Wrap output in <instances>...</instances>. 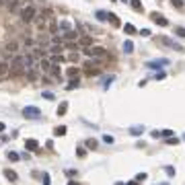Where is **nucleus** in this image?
Returning a JSON list of instances; mask_svg holds the SVG:
<instances>
[{
    "label": "nucleus",
    "instance_id": "nucleus-54",
    "mask_svg": "<svg viewBox=\"0 0 185 185\" xmlns=\"http://www.w3.org/2000/svg\"><path fill=\"white\" fill-rule=\"evenodd\" d=\"M115 185H123V183H121V181H117V183H115Z\"/></svg>",
    "mask_w": 185,
    "mask_h": 185
},
{
    "label": "nucleus",
    "instance_id": "nucleus-43",
    "mask_svg": "<svg viewBox=\"0 0 185 185\" xmlns=\"http://www.w3.org/2000/svg\"><path fill=\"white\" fill-rule=\"evenodd\" d=\"M146 177H148L146 173H140V175H138V177H136V181H146Z\"/></svg>",
    "mask_w": 185,
    "mask_h": 185
},
{
    "label": "nucleus",
    "instance_id": "nucleus-26",
    "mask_svg": "<svg viewBox=\"0 0 185 185\" xmlns=\"http://www.w3.org/2000/svg\"><path fill=\"white\" fill-rule=\"evenodd\" d=\"M109 21H111V25H113V27H119V19H117L113 13H109Z\"/></svg>",
    "mask_w": 185,
    "mask_h": 185
},
{
    "label": "nucleus",
    "instance_id": "nucleus-15",
    "mask_svg": "<svg viewBox=\"0 0 185 185\" xmlns=\"http://www.w3.org/2000/svg\"><path fill=\"white\" fill-rule=\"evenodd\" d=\"M4 177H6L8 181H17V179H19V175H17L14 171H10V169H6V171H4Z\"/></svg>",
    "mask_w": 185,
    "mask_h": 185
},
{
    "label": "nucleus",
    "instance_id": "nucleus-22",
    "mask_svg": "<svg viewBox=\"0 0 185 185\" xmlns=\"http://www.w3.org/2000/svg\"><path fill=\"white\" fill-rule=\"evenodd\" d=\"M64 134H66V125H58L54 130V136H64Z\"/></svg>",
    "mask_w": 185,
    "mask_h": 185
},
{
    "label": "nucleus",
    "instance_id": "nucleus-2",
    "mask_svg": "<svg viewBox=\"0 0 185 185\" xmlns=\"http://www.w3.org/2000/svg\"><path fill=\"white\" fill-rule=\"evenodd\" d=\"M84 56H89V58H97V60H105L107 58V52H105V48H99V45H91V48L84 49Z\"/></svg>",
    "mask_w": 185,
    "mask_h": 185
},
{
    "label": "nucleus",
    "instance_id": "nucleus-50",
    "mask_svg": "<svg viewBox=\"0 0 185 185\" xmlns=\"http://www.w3.org/2000/svg\"><path fill=\"white\" fill-rule=\"evenodd\" d=\"M8 2L10 0H0V6H8Z\"/></svg>",
    "mask_w": 185,
    "mask_h": 185
},
{
    "label": "nucleus",
    "instance_id": "nucleus-13",
    "mask_svg": "<svg viewBox=\"0 0 185 185\" xmlns=\"http://www.w3.org/2000/svg\"><path fill=\"white\" fill-rule=\"evenodd\" d=\"M142 132H144V125H132V128H130V134H132V136H140Z\"/></svg>",
    "mask_w": 185,
    "mask_h": 185
},
{
    "label": "nucleus",
    "instance_id": "nucleus-6",
    "mask_svg": "<svg viewBox=\"0 0 185 185\" xmlns=\"http://www.w3.org/2000/svg\"><path fill=\"white\" fill-rule=\"evenodd\" d=\"M167 64H169V60H167V58H158V60L148 62L146 66H148V68H163V66H167Z\"/></svg>",
    "mask_w": 185,
    "mask_h": 185
},
{
    "label": "nucleus",
    "instance_id": "nucleus-41",
    "mask_svg": "<svg viewBox=\"0 0 185 185\" xmlns=\"http://www.w3.org/2000/svg\"><path fill=\"white\" fill-rule=\"evenodd\" d=\"M8 158H10V160H19V154H17V152H8Z\"/></svg>",
    "mask_w": 185,
    "mask_h": 185
},
{
    "label": "nucleus",
    "instance_id": "nucleus-20",
    "mask_svg": "<svg viewBox=\"0 0 185 185\" xmlns=\"http://www.w3.org/2000/svg\"><path fill=\"white\" fill-rule=\"evenodd\" d=\"M78 43H80V45H84V48H91V45H93V39H91V37H80V39H78Z\"/></svg>",
    "mask_w": 185,
    "mask_h": 185
},
{
    "label": "nucleus",
    "instance_id": "nucleus-44",
    "mask_svg": "<svg viewBox=\"0 0 185 185\" xmlns=\"http://www.w3.org/2000/svg\"><path fill=\"white\" fill-rule=\"evenodd\" d=\"M160 41H163L164 45H171V48H173V41H171V39H169V37H163V39H160Z\"/></svg>",
    "mask_w": 185,
    "mask_h": 185
},
{
    "label": "nucleus",
    "instance_id": "nucleus-48",
    "mask_svg": "<svg viewBox=\"0 0 185 185\" xmlns=\"http://www.w3.org/2000/svg\"><path fill=\"white\" fill-rule=\"evenodd\" d=\"M111 80H113V76H109V78H105V89H107V87L111 84Z\"/></svg>",
    "mask_w": 185,
    "mask_h": 185
},
{
    "label": "nucleus",
    "instance_id": "nucleus-9",
    "mask_svg": "<svg viewBox=\"0 0 185 185\" xmlns=\"http://www.w3.org/2000/svg\"><path fill=\"white\" fill-rule=\"evenodd\" d=\"M97 21H101V23H105V21H109V13H105V10H97L95 13Z\"/></svg>",
    "mask_w": 185,
    "mask_h": 185
},
{
    "label": "nucleus",
    "instance_id": "nucleus-5",
    "mask_svg": "<svg viewBox=\"0 0 185 185\" xmlns=\"http://www.w3.org/2000/svg\"><path fill=\"white\" fill-rule=\"evenodd\" d=\"M150 19L154 21V23H156L158 27H167V25H169V21L164 19V17H163L160 13H152V14H150Z\"/></svg>",
    "mask_w": 185,
    "mask_h": 185
},
{
    "label": "nucleus",
    "instance_id": "nucleus-24",
    "mask_svg": "<svg viewBox=\"0 0 185 185\" xmlns=\"http://www.w3.org/2000/svg\"><path fill=\"white\" fill-rule=\"evenodd\" d=\"M48 29H49V33H58V25H56V21H49V25H48Z\"/></svg>",
    "mask_w": 185,
    "mask_h": 185
},
{
    "label": "nucleus",
    "instance_id": "nucleus-21",
    "mask_svg": "<svg viewBox=\"0 0 185 185\" xmlns=\"http://www.w3.org/2000/svg\"><path fill=\"white\" fill-rule=\"evenodd\" d=\"M78 82H80V80H78V76H76V78H70V82H68V87H66V89H68V91L76 89V87H78Z\"/></svg>",
    "mask_w": 185,
    "mask_h": 185
},
{
    "label": "nucleus",
    "instance_id": "nucleus-23",
    "mask_svg": "<svg viewBox=\"0 0 185 185\" xmlns=\"http://www.w3.org/2000/svg\"><path fill=\"white\" fill-rule=\"evenodd\" d=\"M49 62H52V64H58V62H64V56H60V54H54L52 58H49Z\"/></svg>",
    "mask_w": 185,
    "mask_h": 185
},
{
    "label": "nucleus",
    "instance_id": "nucleus-35",
    "mask_svg": "<svg viewBox=\"0 0 185 185\" xmlns=\"http://www.w3.org/2000/svg\"><path fill=\"white\" fill-rule=\"evenodd\" d=\"M87 146H89V148H97V140L89 138V140H87Z\"/></svg>",
    "mask_w": 185,
    "mask_h": 185
},
{
    "label": "nucleus",
    "instance_id": "nucleus-37",
    "mask_svg": "<svg viewBox=\"0 0 185 185\" xmlns=\"http://www.w3.org/2000/svg\"><path fill=\"white\" fill-rule=\"evenodd\" d=\"M52 43H54V45H60V43H62V37L54 35V37H52Z\"/></svg>",
    "mask_w": 185,
    "mask_h": 185
},
{
    "label": "nucleus",
    "instance_id": "nucleus-53",
    "mask_svg": "<svg viewBox=\"0 0 185 185\" xmlns=\"http://www.w3.org/2000/svg\"><path fill=\"white\" fill-rule=\"evenodd\" d=\"M68 185H78V183H74V181H68Z\"/></svg>",
    "mask_w": 185,
    "mask_h": 185
},
{
    "label": "nucleus",
    "instance_id": "nucleus-3",
    "mask_svg": "<svg viewBox=\"0 0 185 185\" xmlns=\"http://www.w3.org/2000/svg\"><path fill=\"white\" fill-rule=\"evenodd\" d=\"M23 115L29 117V119H35V117H39V115H41V111H39V107H33V105H29V107H25V109H23Z\"/></svg>",
    "mask_w": 185,
    "mask_h": 185
},
{
    "label": "nucleus",
    "instance_id": "nucleus-36",
    "mask_svg": "<svg viewBox=\"0 0 185 185\" xmlns=\"http://www.w3.org/2000/svg\"><path fill=\"white\" fill-rule=\"evenodd\" d=\"M68 60L70 62H78V52H72V54L68 56Z\"/></svg>",
    "mask_w": 185,
    "mask_h": 185
},
{
    "label": "nucleus",
    "instance_id": "nucleus-25",
    "mask_svg": "<svg viewBox=\"0 0 185 185\" xmlns=\"http://www.w3.org/2000/svg\"><path fill=\"white\" fill-rule=\"evenodd\" d=\"M62 49H64V43H60V45H52V48H49V52H52V54H60Z\"/></svg>",
    "mask_w": 185,
    "mask_h": 185
},
{
    "label": "nucleus",
    "instance_id": "nucleus-55",
    "mask_svg": "<svg viewBox=\"0 0 185 185\" xmlns=\"http://www.w3.org/2000/svg\"><path fill=\"white\" fill-rule=\"evenodd\" d=\"M119 2H130V0H119Z\"/></svg>",
    "mask_w": 185,
    "mask_h": 185
},
{
    "label": "nucleus",
    "instance_id": "nucleus-1",
    "mask_svg": "<svg viewBox=\"0 0 185 185\" xmlns=\"http://www.w3.org/2000/svg\"><path fill=\"white\" fill-rule=\"evenodd\" d=\"M19 17H21L23 23H27V25H29V23H33L35 17H37V8H35L33 4H25V6L19 10Z\"/></svg>",
    "mask_w": 185,
    "mask_h": 185
},
{
    "label": "nucleus",
    "instance_id": "nucleus-8",
    "mask_svg": "<svg viewBox=\"0 0 185 185\" xmlns=\"http://www.w3.org/2000/svg\"><path fill=\"white\" fill-rule=\"evenodd\" d=\"M39 68L43 70V72H49V70H52V62L45 60V58H39Z\"/></svg>",
    "mask_w": 185,
    "mask_h": 185
},
{
    "label": "nucleus",
    "instance_id": "nucleus-27",
    "mask_svg": "<svg viewBox=\"0 0 185 185\" xmlns=\"http://www.w3.org/2000/svg\"><path fill=\"white\" fill-rule=\"evenodd\" d=\"M66 109H68V103L64 101V103L60 105V107H58V115H64V113H66Z\"/></svg>",
    "mask_w": 185,
    "mask_h": 185
},
{
    "label": "nucleus",
    "instance_id": "nucleus-33",
    "mask_svg": "<svg viewBox=\"0 0 185 185\" xmlns=\"http://www.w3.org/2000/svg\"><path fill=\"white\" fill-rule=\"evenodd\" d=\"M171 4H173V8H181L183 6V0H171Z\"/></svg>",
    "mask_w": 185,
    "mask_h": 185
},
{
    "label": "nucleus",
    "instance_id": "nucleus-32",
    "mask_svg": "<svg viewBox=\"0 0 185 185\" xmlns=\"http://www.w3.org/2000/svg\"><path fill=\"white\" fill-rule=\"evenodd\" d=\"M173 134H175L173 130H163V132H160V136H163V138H171Z\"/></svg>",
    "mask_w": 185,
    "mask_h": 185
},
{
    "label": "nucleus",
    "instance_id": "nucleus-51",
    "mask_svg": "<svg viewBox=\"0 0 185 185\" xmlns=\"http://www.w3.org/2000/svg\"><path fill=\"white\" fill-rule=\"evenodd\" d=\"M4 128H6V125H4V123L0 121V132H4Z\"/></svg>",
    "mask_w": 185,
    "mask_h": 185
},
{
    "label": "nucleus",
    "instance_id": "nucleus-56",
    "mask_svg": "<svg viewBox=\"0 0 185 185\" xmlns=\"http://www.w3.org/2000/svg\"><path fill=\"white\" fill-rule=\"evenodd\" d=\"M164 185H169V183H164Z\"/></svg>",
    "mask_w": 185,
    "mask_h": 185
},
{
    "label": "nucleus",
    "instance_id": "nucleus-40",
    "mask_svg": "<svg viewBox=\"0 0 185 185\" xmlns=\"http://www.w3.org/2000/svg\"><path fill=\"white\" fill-rule=\"evenodd\" d=\"M167 144H179V138H167Z\"/></svg>",
    "mask_w": 185,
    "mask_h": 185
},
{
    "label": "nucleus",
    "instance_id": "nucleus-29",
    "mask_svg": "<svg viewBox=\"0 0 185 185\" xmlns=\"http://www.w3.org/2000/svg\"><path fill=\"white\" fill-rule=\"evenodd\" d=\"M175 35L177 37H185V27H175Z\"/></svg>",
    "mask_w": 185,
    "mask_h": 185
},
{
    "label": "nucleus",
    "instance_id": "nucleus-42",
    "mask_svg": "<svg viewBox=\"0 0 185 185\" xmlns=\"http://www.w3.org/2000/svg\"><path fill=\"white\" fill-rule=\"evenodd\" d=\"M164 171H167V175H169V177H173V175H175V169H173V167H167Z\"/></svg>",
    "mask_w": 185,
    "mask_h": 185
},
{
    "label": "nucleus",
    "instance_id": "nucleus-46",
    "mask_svg": "<svg viewBox=\"0 0 185 185\" xmlns=\"http://www.w3.org/2000/svg\"><path fill=\"white\" fill-rule=\"evenodd\" d=\"M60 27L66 29V31H70V23H66V21H64V23H60Z\"/></svg>",
    "mask_w": 185,
    "mask_h": 185
},
{
    "label": "nucleus",
    "instance_id": "nucleus-30",
    "mask_svg": "<svg viewBox=\"0 0 185 185\" xmlns=\"http://www.w3.org/2000/svg\"><path fill=\"white\" fill-rule=\"evenodd\" d=\"M66 74L74 78V76H78V68H68V70H66Z\"/></svg>",
    "mask_w": 185,
    "mask_h": 185
},
{
    "label": "nucleus",
    "instance_id": "nucleus-39",
    "mask_svg": "<svg viewBox=\"0 0 185 185\" xmlns=\"http://www.w3.org/2000/svg\"><path fill=\"white\" fill-rule=\"evenodd\" d=\"M76 154H78L80 158H84V156H87V150H84V148H78V150H76Z\"/></svg>",
    "mask_w": 185,
    "mask_h": 185
},
{
    "label": "nucleus",
    "instance_id": "nucleus-28",
    "mask_svg": "<svg viewBox=\"0 0 185 185\" xmlns=\"http://www.w3.org/2000/svg\"><path fill=\"white\" fill-rule=\"evenodd\" d=\"M33 56L35 58H41V56H45V52H41V48L37 45V48H33Z\"/></svg>",
    "mask_w": 185,
    "mask_h": 185
},
{
    "label": "nucleus",
    "instance_id": "nucleus-10",
    "mask_svg": "<svg viewBox=\"0 0 185 185\" xmlns=\"http://www.w3.org/2000/svg\"><path fill=\"white\" fill-rule=\"evenodd\" d=\"M10 72V64L8 62H0V76H6Z\"/></svg>",
    "mask_w": 185,
    "mask_h": 185
},
{
    "label": "nucleus",
    "instance_id": "nucleus-34",
    "mask_svg": "<svg viewBox=\"0 0 185 185\" xmlns=\"http://www.w3.org/2000/svg\"><path fill=\"white\" fill-rule=\"evenodd\" d=\"M87 74L89 76H97L99 74V68H87Z\"/></svg>",
    "mask_w": 185,
    "mask_h": 185
},
{
    "label": "nucleus",
    "instance_id": "nucleus-47",
    "mask_svg": "<svg viewBox=\"0 0 185 185\" xmlns=\"http://www.w3.org/2000/svg\"><path fill=\"white\" fill-rule=\"evenodd\" d=\"M140 35H142V37H148V35H150V31H148V29H142V31H140Z\"/></svg>",
    "mask_w": 185,
    "mask_h": 185
},
{
    "label": "nucleus",
    "instance_id": "nucleus-4",
    "mask_svg": "<svg viewBox=\"0 0 185 185\" xmlns=\"http://www.w3.org/2000/svg\"><path fill=\"white\" fill-rule=\"evenodd\" d=\"M4 49H6V54H19V49H21V43L17 39H10L6 41V45H4Z\"/></svg>",
    "mask_w": 185,
    "mask_h": 185
},
{
    "label": "nucleus",
    "instance_id": "nucleus-49",
    "mask_svg": "<svg viewBox=\"0 0 185 185\" xmlns=\"http://www.w3.org/2000/svg\"><path fill=\"white\" fill-rule=\"evenodd\" d=\"M43 185H49V175H43Z\"/></svg>",
    "mask_w": 185,
    "mask_h": 185
},
{
    "label": "nucleus",
    "instance_id": "nucleus-17",
    "mask_svg": "<svg viewBox=\"0 0 185 185\" xmlns=\"http://www.w3.org/2000/svg\"><path fill=\"white\" fill-rule=\"evenodd\" d=\"M37 146H39L37 140H27L25 142V148H29V150H37Z\"/></svg>",
    "mask_w": 185,
    "mask_h": 185
},
{
    "label": "nucleus",
    "instance_id": "nucleus-14",
    "mask_svg": "<svg viewBox=\"0 0 185 185\" xmlns=\"http://www.w3.org/2000/svg\"><path fill=\"white\" fill-rule=\"evenodd\" d=\"M132 52H134V43H132L130 39L123 41V54H132Z\"/></svg>",
    "mask_w": 185,
    "mask_h": 185
},
{
    "label": "nucleus",
    "instance_id": "nucleus-19",
    "mask_svg": "<svg viewBox=\"0 0 185 185\" xmlns=\"http://www.w3.org/2000/svg\"><path fill=\"white\" fill-rule=\"evenodd\" d=\"M64 48H66V49H72V52H76V49H78V41H66V43H64Z\"/></svg>",
    "mask_w": 185,
    "mask_h": 185
},
{
    "label": "nucleus",
    "instance_id": "nucleus-45",
    "mask_svg": "<svg viewBox=\"0 0 185 185\" xmlns=\"http://www.w3.org/2000/svg\"><path fill=\"white\" fill-rule=\"evenodd\" d=\"M43 99H49V101H52V99H54V95H52L49 91H45V93H43Z\"/></svg>",
    "mask_w": 185,
    "mask_h": 185
},
{
    "label": "nucleus",
    "instance_id": "nucleus-52",
    "mask_svg": "<svg viewBox=\"0 0 185 185\" xmlns=\"http://www.w3.org/2000/svg\"><path fill=\"white\" fill-rule=\"evenodd\" d=\"M138 183H140V181H130L128 185H138Z\"/></svg>",
    "mask_w": 185,
    "mask_h": 185
},
{
    "label": "nucleus",
    "instance_id": "nucleus-12",
    "mask_svg": "<svg viewBox=\"0 0 185 185\" xmlns=\"http://www.w3.org/2000/svg\"><path fill=\"white\" fill-rule=\"evenodd\" d=\"M64 39H66V41L78 39V31H72V29H70V31H66V33H64Z\"/></svg>",
    "mask_w": 185,
    "mask_h": 185
},
{
    "label": "nucleus",
    "instance_id": "nucleus-38",
    "mask_svg": "<svg viewBox=\"0 0 185 185\" xmlns=\"http://www.w3.org/2000/svg\"><path fill=\"white\" fill-rule=\"evenodd\" d=\"M103 142L105 144H113V136H107V134H105V136H103Z\"/></svg>",
    "mask_w": 185,
    "mask_h": 185
},
{
    "label": "nucleus",
    "instance_id": "nucleus-7",
    "mask_svg": "<svg viewBox=\"0 0 185 185\" xmlns=\"http://www.w3.org/2000/svg\"><path fill=\"white\" fill-rule=\"evenodd\" d=\"M23 6H25L23 0H10V2H8V10H10V13H19Z\"/></svg>",
    "mask_w": 185,
    "mask_h": 185
},
{
    "label": "nucleus",
    "instance_id": "nucleus-16",
    "mask_svg": "<svg viewBox=\"0 0 185 185\" xmlns=\"http://www.w3.org/2000/svg\"><path fill=\"white\" fill-rule=\"evenodd\" d=\"M123 31L128 35H136V27H134L132 23H125V25H123Z\"/></svg>",
    "mask_w": 185,
    "mask_h": 185
},
{
    "label": "nucleus",
    "instance_id": "nucleus-31",
    "mask_svg": "<svg viewBox=\"0 0 185 185\" xmlns=\"http://www.w3.org/2000/svg\"><path fill=\"white\" fill-rule=\"evenodd\" d=\"M23 43H25V48H31L35 41H33V37H25V39H23Z\"/></svg>",
    "mask_w": 185,
    "mask_h": 185
},
{
    "label": "nucleus",
    "instance_id": "nucleus-11",
    "mask_svg": "<svg viewBox=\"0 0 185 185\" xmlns=\"http://www.w3.org/2000/svg\"><path fill=\"white\" fill-rule=\"evenodd\" d=\"M130 4H132V8H134L136 13H144V6H142L140 0H130Z\"/></svg>",
    "mask_w": 185,
    "mask_h": 185
},
{
    "label": "nucleus",
    "instance_id": "nucleus-18",
    "mask_svg": "<svg viewBox=\"0 0 185 185\" xmlns=\"http://www.w3.org/2000/svg\"><path fill=\"white\" fill-rule=\"evenodd\" d=\"M25 74H27L29 80H35V78H37V70H35V68H27V70H25Z\"/></svg>",
    "mask_w": 185,
    "mask_h": 185
}]
</instances>
